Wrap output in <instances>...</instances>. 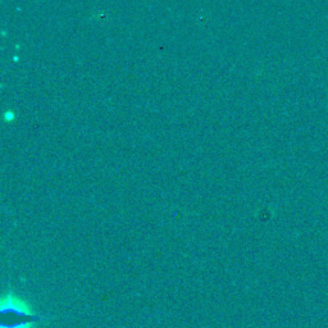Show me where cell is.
I'll return each mask as SVG.
<instances>
[{"label": "cell", "mask_w": 328, "mask_h": 328, "mask_svg": "<svg viewBox=\"0 0 328 328\" xmlns=\"http://www.w3.org/2000/svg\"><path fill=\"white\" fill-rule=\"evenodd\" d=\"M2 328H36L42 318L34 310L27 300L13 291H7L0 302Z\"/></svg>", "instance_id": "cell-1"}]
</instances>
